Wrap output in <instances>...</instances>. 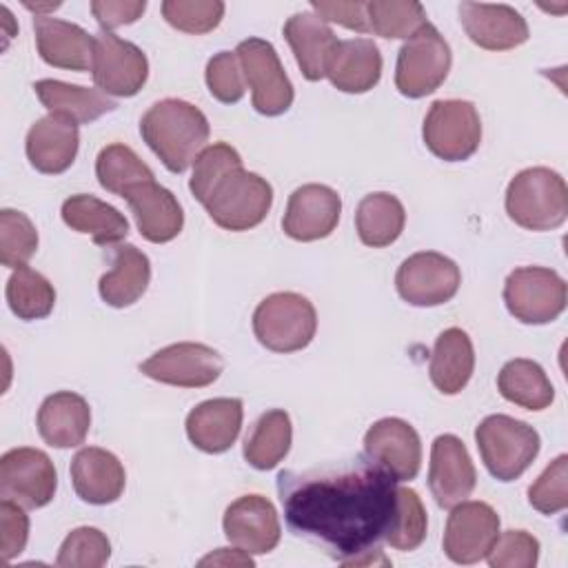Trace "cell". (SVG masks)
Segmentation results:
<instances>
[{"mask_svg": "<svg viewBox=\"0 0 568 568\" xmlns=\"http://www.w3.org/2000/svg\"><path fill=\"white\" fill-rule=\"evenodd\" d=\"M277 495L293 535L342 566L388 564L382 544L397 510V481L366 455L308 470H282Z\"/></svg>", "mask_w": 568, "mask_h": 568, "instance_id": "1", "label": "cell"}, {"mask_svg": "<svg viewBox=\"0 0 568 568\" xmlns=\"http://www.w3.org/2000/svg\"><path fill=\"white\" fill-rule=\"evenodd\" d=\"M189 189L209 217L226 231L255 229L273 204L271 184L262 175L246 171L240 153L226 142H215L200 151Z\"/></svg>", "mask_w": 568, "mask_h": 568, "instance_id": "2", "label": "cell"}, {"mask_svg": "<svg viewBox=\"0 0 568 568\" xmlns=\"http://www.w3.org/2000/svg\"><path fill=\"white\" fill-rule=\"evenodd\" d=\"M142 140L171 173H184L209 140V120L191 102L166 98L140 120Z\"/></svg>", "mask_w": 568, "mask_h": 568, "instance_id": "3", "label": "cell"}, {"mask_svg": "<svg viewBox=\"0 0 568 568\" xmlns=\"http://www.w3.org/2000/svg\"><path fill=\"white\" fill-rule=\"evenodd\" d=\"M508 217L528 231H552L566 222L568 186L564 178L546 166L519 171L506 189Z\"/></svg>", "mask_w": 568, "mask_h": 568, "instance_id": "4", "label": "cell"}, {"mask_svg": "<svg viewBox=\"0 0 568 568\" xmlns=\"http://www.w3.org/2000/svg\"><path fill=\"white\" fill-rule=\"evenodd\" d=\"M475 442L488 473L499 481H513L535 462L539 433L515 417L488 415L475 428Z\"/></svg>", "mask_w": 568, "mask_h": 568, "instance_id": "5", "label": "cell"}, {"mask_svg": "<svg viewBox=\"0 0 568 568\" xmlns=\"http://www.w3.org/2000/svg\"><path fill=\"white\" fill-rule=\"evenodd\" d=\"M317 331L315 306L300 293L266 295L253 313L257 342L273 353H295L311 344Z\"/></svg>", "mask_w": 568, "mask_h": 568, "instance_id": "6", "label": "cell"}, {"mask_svg": "<svg viewBox=\"0 0 568 568\" xmlns=\"http://www.w3.org/2000/svg\"><path fill=\"white\" fill-rule=\"evenodd\" d=\"M450 62L448 42L428 22L402 44L395 64V87L406 98H424L444 84Z\"/></svg>", "mask_w": 568, "mask_h": 568, "instance_id": "7", "label": "cell"}, {"mask_svg": "<svg viewBox=\"0 0 568 568\" xmlns=\"http://www.w3.org/2000/svg\"><path fill=\"white\" fill-rule=\"evenodd\" d=\"M422 135L433 155L444 162H462L479 149L481 120L468 100H437L424 118Z\"/></svg>", "mask_w": 568, "mask_h": 568, "instance_id": "8", "label": "cell"}, {"mask_svg": "<svg viewBox=\"0 0 568 568\" xmlns=\"http://www.w3.org/2000/svg\"><path fill=\"white\" fill-rule=\"evenodd\" d=\"M504 302L521 324H548L566 308V282L552 268L521 266L506 277Z\"/></svg>", "mask_w": 568, "mask_h": 568, "instance_id": "9", "label": "cell"}, {"mask_svg": "<svg viewBox=\"0 0 568 568\" xmlns=\"http://www.w3.org/2000/svg\"><path fill=\"white\" fill-rule=\"evenodd\" d=\"M244 82L251 89V100L262 115H282L293 104V84L284 73L275 47L262 38H246L237 44Z\"/></svg>", "mask_w": 568, "mask_h": 568, "instance_id": "10", "label": "cell"}, {"mask_svg": "<svg viewBox=\"0 0 568 568\" xmlns=\"http://www.w3.org/2000/svg\"><path fill=\"white\" fill-rule=\"evenodd\" d=\"M58 488V473L49 455L40 448H11L0 457V497L22 508L47 506Z\"/></svg>", "mask_w": 568, "mask_h": 568, "instance_id": "11", "label": "cell"}, {"mask_svg": "<svg viewBox=\"0 0 568 568\" xmlns=\"http://www.w3.org/2000/svg\"><path fill=\"white\" fill-rule=\"evenodd\" d=\"M459 284V266L450 257L435 251L413 253L395 273L399 297L413 306L446 304L457 295Z\"/></svg>", "mask_w": 568, "mask_h": 568, "instance_id": "12", "label": "cell"}, {"mask_svg": "<svg viewBox=\"0 0 568 568\" xmlns=\"http://www.w3.org/2000/svg\"><path fill=\"white\" fill-rule=\"evenodd\" d=\"M140 371L162 384L180 388L211 386L224 371L220 353L206 344L178 342L160 348L140 364Z\"/></svg>", "mask_w": 568, "mask_h": 568, "instance_id": "13", "label": "cell"}, {"mask_svg": "<svg viewBox=\"0 0 568 568\" xmlns=\"http://www.w3.org/2000/svg\"><path fill=\"white\" fill-rule=\"evenodd\" d=\"M91 75L104 95L131 98L144 87L149 62L140 47L111 31H102L95 36Z\"/></svg>", "mask_w": 568, "mask_h": 568, "instance_id": "14", "label": "cell"}, {"mask_svg": "<svg viewBox=\"0 0 568 568\" xmlns=\"http://www.w3.org/2000/svg\"><path fill=\"white\" fill-rule=\"evenodd\" d=\"M499 537V515L486 501H462L450 508L444 528V552L455 564H477L486 559Z\"/></svg>", "mask_w": 568, "mask_h": 568, "instance_id": "15", "label": "cell"}, {"mask_svg": "<svg viewBox=\"0 0 568 568\" xmlns=\"http://www.w3.org/2000/svg\"><path fill=\"white\" fill-rule=\"evenodd\" d=\"M364 455L395 481H410L422 468L419 435L399 417L377 419L366 430Z\"/></svg>", "mask_w": 568, "mask_h": 568, "instance_id": "16", "label": "cell"}, {"mask_svg": "<svg viewBox=\"0 0 568 568\" xmlns=\"http://www.w3.org/2000/svg\"><path fill=\"white\" fill-rule=\"evenodd\" d=\"M477 473L473 459L457 435H439L430 446L428 488L439 508H453L475 490Z\"/></svg>", "mask_w": 568, "mask_h": 568, "instance_id": "17", "label": "cell"}, {"mask_svg": "<svg viewBox=\"0 0 568 568\" xmlns=\"http://www.w3.org/2000/svg\"><path fill=\"white\" fill-rule=\"evenodd\" d=\"M342 213V200L335 189L326 184L297 186L286 204L282 229L297 242H315L328 237Z\"/></svg>", "mask_w": 568, "mask_h": 568, "instance_id": "18", "label": "cell"}, {"mask_svg": "<svg viewBox=\"0 0 568 568\" xmlns=\"http://www.w3.org/2000/svg\"><path fill=\"white\" fill-rule=\"evenodd\" d=\"M226 539L253 555L271 552L282 537V526L275 506L262 495L237 497L222 519Z\"/></svg>", "mask_w": 568, "mask_h": 568, "instance_id": "19", "label": "cell"}, {"mask_svg": "<svg viewBox=\"0 0 568 568\" xmlns=\"http://www.w3.org/2000/svg\"><path fill=\"white\" fill-rule=\"evenodd\" d=\"M459 22L466 36L486 51H508L528 40V24L508 4L462 2Z\"/></svg>", "mask_w": 568, "mask_h": 568, "instance_id": "20", "label": "cell"}, {"mask_svg": "<svg viewBox=\"0 0 568 568\" xmlns=\"http://www.w3.org/2000/svg\"><path fill=\"white\" fill-rule=\"evenodd\" d=\"M124 200L135 217L138 231L153 244L171 242L184 226V213L175 195L155 180L142 182L124 193Z\"/></svg>", "mask_w": 568, "mask_h": 568, "instance_id": "21", "label": "cell"}, {"mask_svg": "<svg viewBox=\"0 0 568 568\" xmlns=\"http://www.w3.org/2000/svg\"><path fill=\"white\" fill-rule=\"evenodd\" d=\"M80 146V133L78 124L62 118V115H44L36 120L27 133L24 151L29 158V164L47 175L64 173Z\"/></svg>", "mask_w": 568, "mask_h": 568, "instance_id": "22", "label": "cell"}, {"mask_svg": "<svg viewBox=\"0 0 568 568\" xmlns=\"http://www.w3.org/2000/svg\"><path fill=\"white\" fill-rule=\"evenodd\" d=\"M33 31L38 53L47 64L69 71L91 69L95 38L82 27L51 16H36Z\"/></svg>", "mask_w": 568, "mask_h": 568, "instance_id": "23", "label": "cell"}, {"mask_svg": "<svg viewBox=\"0 0 568 568\" xmlns=\"http://www.w3.org/2000/svg\"><path fill=\"white\" fill-rule=\"evenodd\" d=\"M284 38L306 80L317 82L326 78L328 62L339 42L326 20L315 11L293 13L284 24Z\"/></svg>", "mask_w": 568, "mask_h": 568, "instance_id": "24", "label": "cell"}, {"mask_svg": "<svg viewBox=\"0 0 568 568\" xmlns=\"http://www.w3.org/2000/svg\"><path fill=\"white\" fill-rule=\"evenodd\" d=\"M71 481L82 501L104 506L120 499L126 475L124 466L113 453L98 446H87L71 459Z\"/></svg>", "mask_w": 568, "mask_h": 568, "instance_id": "25", "label": "cell"}, {"mask_svg": "<svg viewBox=\"0 0 568 568\" xmlns=\"http://www.w3.org/2000/svg\"><path fill=\"white\" fill-rule=\"evenodd\" d=\"M242 415L244 406L237 397L206 399L186 415V435L191 444L204 453H224L240 435Z\"/></svg>", "mask_w": 568, "mask_h": 568, "instance_id": "26", "label": "cell"}, {"mask_svg": "<svg viewBox=\"0 0 568 568\" xmlns=\"http://www.w3.org/2000/svg\"><path fill=\"white\" fill-rule=\"evenodd\" d=\"M38 433L53 448H73L87 439L91 408L87 399L71 390L49 395L38 408Z\"/></svg>", "mask_w": 568, "mask_h": 568, "instance_id": "27", "label": "cell"}, {"mask_svg": "<svg viewBox=\"0 0 568 568\" xmlns=\"http://www.w3.org/2000/svg\"><path fill=\"white\" fill-rule=\"evenodd\" d=\"M326 78L344 93H366L382 78V53L368 38L339 40L328 62Z\"/></svg>", "mask_w": 568, "mask_h": 568, "instance_id": "28", "label": "cell"}, {"mask_svg": "<svg viewBox=\"0 0 568 568\" xmlns=\"http://www.w3.org/2000/svg\"><path fill=\"white\" fill-rule=\"evenodd\" d=\"M475 371V351L466 331L453 326L437 335L430 353V382L444 395H457L466 388Z\"/></svg>", "mask_w": 568, "mask_h": 568, "instance_id": "29", "label": "cell"}, {"mask_svg": "<svg viewBox=\"0 0 568 568\" xmlns=\"http://www.w3.org/2000/svg\"><path fill=\"white\" fill-rule=\"evenodd\" d=\"M33 91L49 113L62 115L75 124L93 122L118 106L100 89L78 87L62 80H38Z\"/></svg>", "mask_w": 568, "mask_h": 568, "instance_id": "30", "label": "cell"}, {"mask_svg": "<svg viewBox=\"0 0 568 568\" xmlns=\"http://www.w3.org/2000/svg\"><path fill=\"white\" fill-rule=\"evenodd\" d=\"M62 220L71 231L91 235L100 246H113L129 235L126 217L111 204L78 193L62 202Z\"/></svg>", "mask_w": 568, "mask_h": 568, "instance_id": "31", "label": "cell"}, {"mask_svg": "<svg viewBox=\"0 0 568 568\" xmlns=\"http://www.w3.org/2000/svg\"><path fill=\"white\" fill-rule=\"evenodd\" d=\"M151 282V262L133 244L118 246L113 251V266L100 277V297L113 306L124 308L135 304Z\"/></svg>", "mask_w": 568, "mask_h": 568, "instance_id": "32", "label": "cell"}, {"mask_svg": "<svg viewBox=\"0 0 568 568\" xmlns=\"http://www.w3.org/2000/svg\"><path fill=\"white\" fill-rule=\"evenodd\" d=\"M406 224L404 204L393 193H368L355 211V229L366 246L384 248L393 244Z\"/></svg>", "mask_w": 568, "mask_h": 568, "instance_id": "33", "label": "cell"}, {"mask_svg": "<svg viewBox=\"0 0 568 568\" xmlns=\"http://www.w3.org/2000/svg\"><path fill=\"white\" fill-rule=\"evenodd\" d=\"M497 388L504 399L526 410H544L555 399V388L546 371L526 357H515L501 366Z\"/></svg>", "mask_w": 568, "mask_h": 568, "instance_id": "34", "label": "cell"}, {"mask_svg": "<svg viewBox=\"0 0 568 568\" xmlns=\"http://www.w3.org/2000/svg\"><path fill=\"white\" fill-rule=\"evenodd\" d=\"M291 439L293 428L288 413L282 408L266 410L244 439V459L257 470H271L288 455Z\"/></svg>", "mask_w": 568, "mask_h": 568, "instance_id": "35", "label": "cell"}, {"mask_svg": "<svg viewBox=\"0 0 568 568\" xmlns=\"http://www.w3.org/2000/svg\"><path fill=\"white\" fill-rule=\"evenodd\" d=\"M4 295L11 313L27 322L47 317L55 304L53 284L27 264L13 268Z\"/></svg>", "mask_w": 568, "mask_h": 568, "instance_id": "36", "label": "cell"}, {"mask_svg": "<svg viewBox=\"0 0 568 568\" xmlns=\"http://www.w3.org/2000/svg\"><path fill=\"white\" fill-rule=\"evenodd\" d=\"M95 175L104 191L124 197L133 186L153 180V171L126 144H109L98 153Z\"/></svg>", "mask_w": 568, "mask_h": 568, "instance_id": "37", "label": "cell"}, {"mask_svg": "<svg viewBox=\"0 0 568 568\" xmlns=\"http://www.w3.org/2000/svg\"><path fill=\"white\" fill-rule=\"evenodd\" d=\"M368 27L382 38H410L426 20V11L415 0H373L366 2Z\"/></svg>", "mask_w": 568, "mask_h": 568, "instance_id": "38", "label": "cell"}, {"mask_svg": "<svg viewBox=\"0 0 568 568\" xmlns=\"http://www.w3.org/2000/svg\"><path fill=\"white\" fill-rule=\"evenodd\" d=\"M426 508L419 495L413 488H397V510L386 544L402 552L415 550L426 539Z\"/></svg>", "mask_w": 568, "mask_h": 568, "instance_id": "39", "label": "cell"}, {"mask_svg": "<svg viewBox=\"0 0 568 568\" xmlns=\"http://www.w3.org/2000/svg\"><path fill=\"white\" fill-rule=\"evenodd\" d=\"M38 251V231L33 222L13 209L0 211V262L2 266H24Z\"/></svg>", "mask_w": 568, "mask_h": 568, "instance_id": "40", "label": "cell"}, {"mask_svg": "<svg viewBox=\"0 0 568 568\" xmlns=\"http://www.w3.org/2000/svg\"><path fill=\"white\" fill-rule=\"evenodd\" d=\"M111 557V544L106 535L91 526H80L71 530L60 550L55 564L60 568H100Z\"/></svg>", "mask_w": 568, "mask_h": 568, "instance_id": "41", "label": "cell"}, {"mask_svg": "<svg viewBox=\"0 0 568 568\" xmlns=\"http://www.w3.org/2000/svg\"><path fill=\"white\" fill-rule=\"evenodd\" d=\"M160 9L173 29L195 36L213 31L224 16L220 0H164Z\"/></svg>", "mask_w": 568, "mask_h": 568, "instance_id": "42", "label": "cell"}, {"mask_svg": "<svg viewBox=\"0 0 568 568\" xmlns=\"http://www.w3.org/2000/svg\"><path fill=\"white\" fill-rule=\"evenodd\" d=\"M528 504L541 515H555L568 506V455L552 459L530 484Z\"/></svg>", "mask_w": 568, "mask_h": 568, "instance_id": "43", "label": "cell"}, {"mask_svg": "<svg viewBox=\"0 0 568 568\" xmlns=\"http://www.w3.org/2000/svg\"><path fill=\"white\" fill-rule=\"evenodd\" d=\"M206 87H209V93L224 104H235L242 100L246 91V82H244V73L235 51H220L209 60Z\"/></svg>", "mask_w": 568, "mask_h": 568, "instance_id": "44", "label": "cell"}, {"mask_svg": "<svg viewBox=\"0 0 568 568\" xmlns=\"http://www.w3.org/2000/svg\"><path fill=\"white\" fill-rule=\"evenodd\" d=\"M490 568H532L539 559V541L526 530L499 532L486 555Z\"/></svg>", "mask_w": 568, "mask_h": 568, "instance_id": "45", "label": "cell"}, {"mask_svg": "<svg viewBox=\"0 0 568 568\" xmlns=\"http://www.w3.org/2000/svg\"><path fill=\"white\" fill-rule=\"evenodd\" d=\"M29 539V517L24 508L11 499L0 501V557L11 561L18 557Z\"/></svg>", "mask_w": 568, "mask_h": 568, "instance_id": "46", "label": "cell"}, {"mask_svg": "<svg viewBox=\"0 0 568 568\" xmlns=\"http://www.w3.org/2000/svg\"><path fill=\"white\" fill-rule=\"evenodd\" d=\"M146 9L144 0H93L91 13L102 27V31L118 29L122 24H131L142 18Z\"/></svg>", "mask_w": 568, "mask_h": 568, "instance_id": "47", "label": "cell"}, {"mask_svg": "<svg viewBox=\"0 0 568 568\" xmlns=\"http://www.w3.org/2000/svg\"><path fill=\"white\" fill-rule=\"evenodd\" d=\"M313 11L326 20V22H337L346 29L368 33V16H366V2H328V0H313L311 2Z\"/></svg>", "mask_w": 568, "mask_h": 568, "instance_id": "48", "label": "cell"}, {"mask_svg": "<svg viewBox=\"0 0 568 568\" xmlns=\"http://www.w3.org/2000/svg\"><path fill=\"white\" fill-rule=\"evenodd\" d=\"M253 566L251 552L242 548H217L215 552L200 559V566Z\"/></svg>", "mask_w": 568, "mask_h": 568, "instance_id": "49", "label": "cell"}]
</instances>
